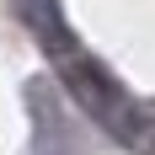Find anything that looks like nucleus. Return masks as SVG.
Returning <instances> with one entry per match:
<instances>
[{
	"mask_svg": "<svg viewBox=\"0 0 155 155\" xmlns=\"http://www.w3.org/2000/svg\"><path fill=\"white\" fill-rule=\"evenodd\" d=\"M64 70V86H70V96H75L80 107L91 112L102 128H112L118 139H134L139 134V112H134V102H128V91L118 86V80L102 70V64L91 59V54H70V59H59Z\"/></svg>",
	"mask_w": 155,
	"mask_h": 155,
	"instance_id": "1",
	"label": "nucleus"
}]
</instances>
